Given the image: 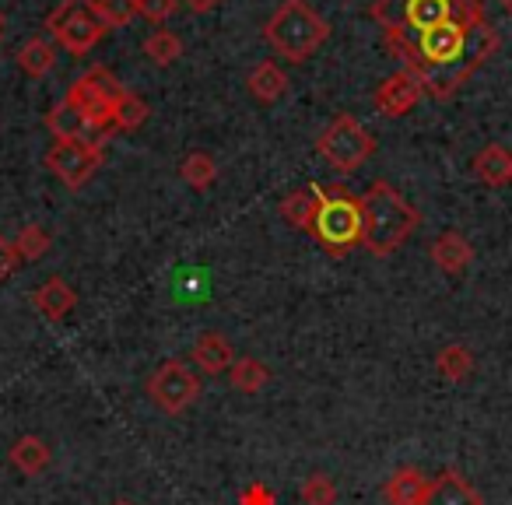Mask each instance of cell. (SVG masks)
<instances>
[{"label": "cell", "mask_w": 512, "mask_h": 505, "mask_svg": "<svg viewBox=\"0 0 512 505\" xmlns=\"http://www.w3.org/2000/svg\"><path fill=\"white\" fill-rule=\"evenodd\" d=\"M495 50L498 32L484 18L474 25H446V29L397 50L393 57L404 64V71H411L421 81V92L446 102L495 57Z\"/></svg>", "instance_id": "cell-1"}, {"label": "cell", "mask_w": 512, "mask_h": 505, "mask_svg": "<svg viewBox=\"0 0 512 505\" xmlns=\"http://www.w3.org/2000/svg\"><path fill=\"white\" fill-rule=\"evenodd\" d=\"M481 0H376L372 22L383 29V43L390 53L446 29V25L484 22Z\"/></svg>", "instance_id": "cell-2"}, {"label": "cell", "mask_w": 512, "mask_h": 505, "mask_svg": "<svg viewBox=\"0 0 512 505\" xmlns=\"http://www.w3.org/2000/svg\"><path fill=\"white\" fill-rule=\"evenodd\" d=\"M418 221V207L386 179H376L362 193V246L372 257H393L414 235Z\"/></svg>", "instance_id": "cell-3"}, {"label": "cell", "mask_w": 512, "mask_h": 505, "mask_svg": "<svg viewBox=\"0 0 512 505\" xmlns=\"http://www.w3.org/2000/svg\"><path fill=\"white\" fill-rule=\"evenodd\" d=\"M264 39L288 64H306L330 39V22L306 0H285L264 25Z\"/></svg>", "instance_id": "cell-4"}, {"label": "cell", "mask_w": 512, "mask_h": 505, "mask_svg": "<svg viewBox=\"0 0 512 505\" xmlns=\"http://www.w3.org/2000/svg\"><path fill=\"white\" fill-rule=\"evenodd\" d=\"M309 232L316 235L330 257H344L355 246H362V197L348 190V186H320V204H316V218Z\"/></svg>", "instance_id": "cell-5"}, {"label": "cell", "mask_w": 512, "mask_h": 505, "mask_svg": "<svg viewBox=\"0 0 512 505\" xmlns=\"http://www.w3.org/2000/svg\"><path fill=\"white\" fill-rule=\"evenodd\" d=\"M46 32L74 57H85L109 36L106 22L95 15V0H60L46 15Z\"/></svg>", "instance_id": "cell-6"}, {"label": "cell", "mask_w": 512, "mask_h": 505, "mask_svg": "<svg viewBox=\"0 0 512 505\" xmlns=\"http://www.w3.org/2000/svg\"><path fill=\"white\" fill-rule=\"evenodd\" d=\"M316 151H320V155L327 158L334 169L358 172L372 158V151H376V137H372L369 130L355 120V116L341 113V116H334V120H330V127L320 134Z\"/></svg>", "instance_id": "cell-7"}, {"label": "cell", "mask_w": 512, "mask_h": 505, "mask_svg": "<svg viewBox=\"0 0 512 505\" xmlns=\"http://www.w3.org/2000/svg\"><path fill=\"white\" fill-rule=\"evenodd\" d=\"M200 393H204V383H200V376L186 362H179V358H169V362H162L148 376V397H151V404H155L162 414L190 411V407L200 400Z\"/></svg>", "instance_id": "cell-8"}, {"label": "cell", "mask_w": 512, "mask_h": 505, "mask_svg": "<svg viewBox=\"0 0 512 505\" xmlns=\"http://www.w3.org/2000/svg\"><path fill=\"white\" fill-rule=\"evenodd\" d=\"M120 95H123L120 81H116L106 67H92V71H85L71 88H67L64 99L74 102L95 127H102L109 137H113V106Z\"/></svg>", "instance_id": "cell-9"}, {"label": "cell", "mask_w": 512, "mask_h": 505, "mask_svg": "<svg viewBox=\"0 0 512 505\" xmlns=\"http://www.w3.org/2000/svg\"><path fill=\"white\" fill-rule=\"evenodd\" d=\"M46 169L67 186V190H81L88 179L99 172L102 165V148L85 141H53L46 151Z\"/></svg>", "instance_id": "cell-10"}, {"label": "cell", "mask_w": 512, "mask_h": 505, "mask_svg": "<svg viewBox=\"0 0 512 505\" xmlns=\"http://www.w3.org/2000/svg\"><path fill=\"white\" fill-rule=\"evenodd\" d=\"M46 130L53 134V141H85L95 148H106L109 134L102 127H95L85 113H81L74 102H57V106L46 113Z\"/></svg>", "instance_id": "cell-11"}, {"label": "cell", "mask_w": 512, "mask_h": 505, "mask_svg": "<svg viewBox=\"0 0 512 505\" xmlns=\"http://www.w3.org/2000/svg\"><path fill=\"white\" fill-rule=\"evenodd\" d=\"M421 95H425V92H421V81L414 78L411 71H397L376 88V95H372V106H376L386 120H397V116H407L414 106H418Z\"/></svg>", "instance_id": "cell-12"}, {"label": "cell", "mask_w": 512, "mask_h": 505, "mask_svg": "<svg viewBox=\"0 0 512 505\" xmlns=\"http://www.w3.org/2000/svg\"><path fill=\"white\" fill-rule=\"evenodd\" d=\"M428 253H432V264L439 267L442 274H449V278H460V274L474 264V246H470L467 235L456 232V228H446V232L435 235Z\"/></svg>", "instance_id": "cell-13"}, {"label": "cell", "mask_w": 512, "mask_h": 505, "mask_svg": "<svg viewBox=\"0 0 512 505\" xmlns=\"http://www.w3.org/2000/svg\"><path fill=\"white\" fill-rule=\"evenodd\" d=\"M190 362L197 365L204 376H221V372L232 369L235 362V348L225 334L218 330H207V334L197 337V344L190 348Z\"/></svg>", "instance_id": "cell-14"}, {"label": "cell", "mask_w": 512, "mask_h": 505, "mask_svg": "<svg viewBox=\"0 0 512 505\" xmlns=\"http://www.w3.org/2000/svg\"><path fill=\"white\" fill-rule=\"evenodd\" d=\"M425 505H484V495L460 474V470H442L428 484Z\"/></svg>", "instance_id": "cell-15"}, {"label": "cell", "mask_w": 512, "mask_h": 505, "mask_svg": "<svg viewBox=\"0 0 512 505\" xmlns=\"http://www.w3.org/2000/svg\"><path fill=\"white\" fill-rule=\"evenodd\" d=\"M428 484H432V477H425V470L397 467L383 484V502L386 505H425Z\"/></svg>", "instance_id": "cell-16"}, {"label": "cell", "mask_w": 512, "mask_h": 505, "mask_svg": "<svg viewBox=\"0 0 512 505\" xmlns=\"http://www.w3.org/2000/svg\"><path fill=\"white\" fill-rule=\"evenodd\" d=\"M32 306H36L50 323H60L71 316L74 306H78V292H74L64 278H46L43 285L32 292Z\"/></svg>", "instance_id": "cell-17"}, {"label": "cell", "mask_w": 512, "mask_h": 505, "mask_svg": "<svg viewBox=\"0 0 512 505\" xmlns=\"http://www.w3.org/2000/svg\"><path fill=\"white\" fill-rule=\"evenodd\" d=\"M8 460H11V467H15L18 474H25V477H39L46 467H50L53 449H50V442L39 439V435H22V439L11 442Z\"/></svg>", "instance_id": "cell-18"}, {"label": "cell", "mask_w": 512, "mask_h": 505, "mask_svg": "<svg viewBox=\"0 0 512 505\" xmlns=\"http://www.w3.org/2000/svg\"><path fill=\"white\" fill-rule=\"evenodd\" d=\"M470 169L484 186H505L512 183V151L502 148V144H488L474 155Z\"/></svg>", "instance_id": "cell-19"}, {"label": "cell", "mask_w": 512, "mask_h": 505, "mask_svg": "<svg viewBox=\"0 0 512 505\" xmlns=\"http://www.w3.org/2000/svg\"><path fill=\"white\" fill-rule=\"evenodd\" d=\"M246 85H249V95H253L256 102L274 106V102H278L281 95L288 92V74L281 71L274 60H264V64H256L253 71H249Z\"/></svg>", "instance_id": "cell-20"}, {"label": "cell", "mask_w": 512, "mask_h": 505, "mask_svg": "<svg viewBox=\"0 0 512 505\" xmlns=\"http://www.w3.org/2000/svg\"><path fill=\"white\" fill-rule=\"evenodd\" d=\"M316 204H320V186H299V190H292L285 200H281L278 211L292 228L309 232V228H313V218H316Z\"/></svg>", "instance_id": "cell-21"}, {"label": "cell", "mask_w": 512, "mask_h": 505, "mask_svg": "<svg viewBox=\"0 0 512 505\" xmlns=\"http://www.w3.org/2000/svg\"><path fill=\"white\" fill-rule=\"evenodd\" d=\"M53 64H57V46H53L50 39L32 36L18 46V67H22V74H29V78H46V74L53 71Z\"/></svg>", "instance_id": "cell-22"}, {"label": "cell", "mask_w": 512, "mask_h": 505, "mask_svg": "<svg viewBox=\"0 0 512 505\" xmlns=\"http://www.w3.org/2000/svg\"><path fill=\"white\" fill-rule=\"evenodd\" d=\"M474 351L467 348V344H446V348L435 355V369H439L442 379H449V383H463V379H470V372H474Z\"/></svg>", "instance_id": "cell-23"}, {"label": "cell", "mask_w": 512, "mask_h": 505, "mask_svg": "<svg viewBox=\"0 0 512 505\" xmlns=\"http://www.w3.org/2000/svg\"><path fill=\"white\" fill-rule=\"evenodd\" d=\"M228 383L239 393H260L267 383H271V369H267L260 358H235L232 369H228Z\"/></svg>", "instance_id": "cell-24"}, {"label": "cell", "mask_w": 512, "mask_h": 505, "mask_svg": "<svg viewBox=\"0 0 512 505\" xmlns=\"http://www.w3.org/2000/svg\"><path fill=\"white\" fill-rule=\"evenodd\" d=\"M179 179H183L190 190H211L214 179H218V162H214L207 151H190V155L179 162Z\"/></svg>", "instance_id": "cell-25"}, {"label": "cell", "mask_w": 512, "mask_h": 505, "mask_svg": "<svg viewBox=\"0 0 512 505\" xmlns=\"http://www.w3.org/2000/svg\"><path fill=\"white\" fill-rule=\"evenodd\" d=\"M148 113H151L148 102H144L141 95L123 88V95L113 106V134H130V130H137L144 120H148Z\"/></svg>", "instance_id": "cell-26"}, {"label": "cell", "mask_w": 512, "mask_h": 505, "mask_svg": "<svg viewBox=\"0 0 512 505\" xmlns=\"http://www.w3.org/2000/svg\"><path fill=\"white\" fill-rule=\"evenodd\" d=\"M144 57L155 67H172L179 57H183V39L172 29H155L148 39H144Z\"/></svg>", "instance_id": "cell-27"}, {"label": "cell", "mask_w": 512, "mask_h": 505, "mask_svg": "<svg viewBox=\"0 0 512 505\" xmlns=\"http://www.w3.org/2000/svg\"><path fill=\"white\" fill-rule=\"evenodd\" d=\"M11 242H15L18 260H22V264H36V260H43L46 253H50L53 239H50V232H46L43 225H25Z\"/></svg>", "instance_id": "cell-28"}, {"label": "cell", "mask_w": 512, "mask_h": 505, "mask_svg": "<svg viewBox=\"0 0 512 505\" xmlns=\"http://www.w3.org/2000/svg\"><path fill=\"white\" fill-rule=\"evenodd\" d=\"M299 498H302V505H337V484L330 481V474L316 470V474H309L306 481H302Z\"/></svg>", "instance_id": "cell-29"}, {"label": "cell", "mask_w": 512, "mask_h": 505, "mask_svg": "<svg viewBox=\"0 0 512 505\" xmlns=\"http://www.w3.org/2000/svg\"><path fill=\"white\" fill-rule=\"evenodd\" d=\"M95 15L106 22V29H123V25H130L137 15V0H95Z\"/></svg>", "instance_id": "cell-30"}, {"label": "cell", "mask_w": 512, "mask_h": 505, "mask_svg": "<svg viewBox=\"0 0 512 505\" xmlns=\"http://www.w3.org/2000/svg\"><path fill=\"white\" fill-rule=\"evenodd\" d=\"M176 8H179V0H137V15L155 25L169 22V18L176 15Z\"/></svg>", "instance_id": "cell-31"}, {"label": "cell", "mask_w": 512, "mask_h": 505, "mask_svg": "<svg viewBox=\"0 0 512 505\" xmlns=\"http://www.w3.org/2000/svg\"><path fill=\"white\" fill-rule=\"evenodd\" d=\"M239 505H278V495H274L267 484H249V488H242L239 495Z\"/></svg>", "instance_id": "cell-32"}, {"label": "cell", "mask_w": 512, "mask_h": 505, "mask_svg": "<svg viewBox=\"0 0 512 505\" xmlns=\"http://www.w3.org/2000/svg\"><path fill=\"white\" fill-rule=\"evenodd\" d=\"M18 264H22V260H18V249H15V242H11V239H4V235H0V281H8L11 274L18 271Z\"/></svg>", "instance_id": "cell-33"}, {"label": "cell", "mask_w": 512, "mask_h": 505, "mask_svg": "<svg viewBox=\"0 0 512 505\" xmlns=\"http://www.w3.org/2000/svg\"><path fill=\"white\" fill-rule=\"evenodd\" d=\"M179 4H186V8H190L193 15H207V11L218 8L221 0H179Z\"/></svg>", "instance_id": "cell-34"}, {"label": "cell", "mask_w": 512, "mask_h": 505, "mask_svg": "<svg viewBox=\"0 0 512 505\" xmlns=\"http://www.w3.org/2000/svg\"><path fill=\"white\" fill-rule=\"evenodd\" d=\"M498 4H502V8H505V11H509V15H512V0H498Z\"/></svg>", "instance_id": "cell-35"}, {"label": "cell", "mask_w": 512, "mask_h": 505, "mask_svg": "<svg viewBox=\"0 0 512 505\" xmlns=\"http://www.w3.org/2000/svg\"><path fill=\"white\" fill-rule=\"evenodd\" d=\"M113 505H137V502H130V498H116Z\"/></svg>", "instance_id": "cell-36"}, {"label": "cell", "mask_w": 512, "mask_h": 505, "mask_svg": "<svg viewBox=\"0 0 512 505\" xmlns=\"http://www.w3.org/2000/svg\"><path fill=\"white\" fill-rule=\"evenodd\" d=\"M0 39H4V11H0Z\"/></svg>", "instance_id": "cell-37"}]
</instances>
